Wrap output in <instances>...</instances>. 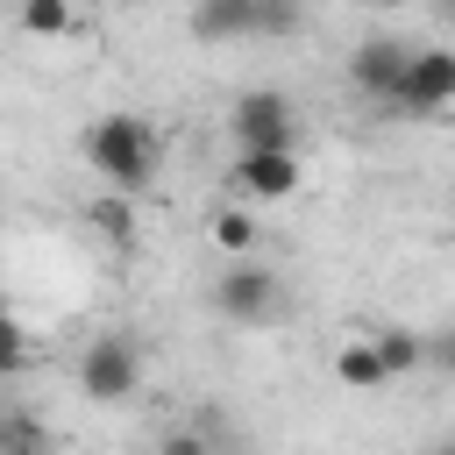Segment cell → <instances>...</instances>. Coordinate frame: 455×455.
<instances>
[{"mask_svg":"<svg viewBox=\"0 0 455 455\" xmlns=\"http://www.w3.org/2000/svg\"><path fill=\"white\" fill-rule=\"evenodd\" d=\"M85 164L114 185V192H142L156 178V128L142 114H100L85 128Z\"/></svg>","mask_w":455,"mask_h":455,"instance_id":"6da1fadb","label":"cell"},{"mask_svg":"<svg viewBox=\"0 0 455 455\" xmlns=\"http://www.w3.org/2000/svg\"><path fill=\"white\" fill-rule=\"evenodd\" d=\"M135 384H142V348H135L128 334L85 341V355H78V391H85L92 405H121V398H135Z\"/></svg>","mask_w":455,"mask_h":455,"instance_id":"7a4b0ae2","label":"cell"},{"mask_svg":"<svg viewBox=\"0 0 455 455\" xmlns=\"http://www.w3.org/2000/svg\"><path fill=\"white\" fill-rule=\"evenodd\" d=\"M384 107L405 114V121H434L441 107H455V50H412L405 78H398V92Z\"/></svg>","mask_w":455,"mask_h":455,"instance_id":"3957f363","label":"cell"},{"mask_svg":"<svg viewBox=\"0 0 455 455\" xmlns=\"http://www.w3.org/2000/svg\"><path fill=\"white\" fill-rule=\"evenodd\" d=\"M213 306L235 320V327H270L284 313V277L263 270V263H235L220 284H213Z\"/></svg>","mask_w":455,"mask_h":455,"instance_id":"277c9868","label":"cell"},{"mask_svg":"<svg viewBox=\"0 0 455 455\" xmlns=\"http://www.w3.org/2000/svg\"><path fill=\"white\" fill-rule=\"evenodd\" d=\"M228 128H235V149H291V135H299V114H291V100L284 92H242L235 107H228Z\"/></svg>","mask_w":455,"mask_h":455,"instance_id":"5b68a950","label":"cell"},{"mask_svg":"<svg viewBox=\"0 0 455 455\" xmlns=\"http://www.w3.org/2000/svg\"><path fill=\"white\" fill-rule=\"evenodd\" d=\"M235 185L249 199H291L299 192V149H235Z\"/></svg>","mask_w":455,"mask_h":455,"instance_id":"8992f818","label":"cell"},{"mask_svg":"<svg viewBox=\"0 0 455 455\" xmlns=\"http://www.w3.org/2000/svg\"><path fill=\"white\" fill-rule=\"evenodd\" d=\"M405 57H412V50H398L391 36H370V43L348 57V78H355L370 100H391V92H398V78H405Z\"/></svg>","mask_w":455,"mask_h":455,"instance_id":"52a82bcc","label":"cell"},{"mask_svg":"<svg viewBox=\"0 0 455 455\" xmlns=\"http://www.w3.org/2000/svg\"><path fill=\"white\" fill-rule=\"evenodd\" d=\"M192 36H199V43L256 36V0H192Z\"/></svg>","mask_w":455,"mask_h":455,"instance_id":"ba28073f","label":"cell"},{"mask_svg":"<svg viewBox=\"0 0 455 455\" xmlns=\"http://www.w3.org/2000/svg\"><path fill=\"white\" fill-rule=\"evenodd\" d=\"M334 377L348 384V391H377L391 370H384V355H377V341H341L334 348Z\"/></svg>","mask_w":455,"mask_h":455,"instance_id":"9c48e42d","label":"cell"},{"mask_svg":"<svg viewBox=\"0 0 455 455\" xmlns=\"http://www.w3.org/2000/svg\"><path fill=\"white\" fill-rule=\"evenodd\" d=\"M85 220H92L107 242H128V235H135V206H128V192H114V185H107V199L85 206Z\"/></svg>","mask_w":455,"mask_h":455,"instance_id":"30bf717a","label":"cell"},{"mask_svg":"<svg viewBox=\"0 0 455 455\" xmlns=\"http://www.w3.org/2000/svg\"><path fill=\"white\" fill-rule=\"evenodd\" d=\"M377 341V355H384V370L391 377H405V370H419L427 363V341L419 334H405V327H384V334H370Z\"/></svg>","mask_w":455,"mask_h":455,"instance_id":"8fae6325","label":"cell"},{"mask_svg":"<svg viewBox=\"0 0 455 455\" xmlns=\"http://www.w3.org/2000/svg\"><path fill=\"white\" fill-rule=\"evenodd\" d=\"M21 28L64 43V36H71V0H21Z\"/></svg>","mask_w":455,"mask_h":455,"instance_id":"7c38bea8","label":"cell"},{"mask_svg":"<svg viewBox=\"0 0 455 455\" xmlns=\"http://www.w3.org/2000/svg\"><path fill=\"white\" fill-rule=\"evenodd\" d=\"M213 242H220V249H235V256H242V249H256V213L220 206V213H213Z\"/></svg>","mask_w":455,"mask_h":455,"instance_id":"4fadbf2b","label":"cell"},{"mask_svg":"<svg viewBox=\"0 0 455 455\" xmlns=\"http://www.w3.org/2000/svg\"><path fill=\"white\" fill-rule=\"evenodd\" d=\"M21 363H28V334H21L14 313H0V377H14Z\"/></svg>","mask_w":455,"mask_h":455,"instance_id":"5bb4252c","label":"cell"},{"mask_svg":"<svg viewBox=\"0 0 455 455\" xmlns=\"http://www.w3.org/2000/svg\"><path fill=\"white\" fill-rule=\"evenodd\" d=\"M291 28H299L291 0H256V36H291Z\"/></svg>","mask_w":455,"mask_h":455,"instance_id":"9a60e30c","label":"cell"},{"mask_svg":"<svg viewBox=\"0 0 455 455\" xmlns=\"http://www.w3.org/2000/svg\"><path fill=\"white\" fill-rule=\"evenodd\" d=\"M0 448H43V427L36 419H0Z\"/></svg>","mask_w":455,"mask_h":455,"instance_id":"2e32d148","label":"cell"},{"mask_svg":"<svg viewBox=\"0 0 455 455\" xmlns=\"http://www.w3.org/2000/svg\"><path fill=\"white\" fill-rule=\"evenodd\" d=\"M427 355H441V370H448V377H455V327H448V334H441V341H434V348H427Z\"/></svg>","mask_w":455,"mask_h":455,"instance_id":"e0dca14e","label":"cell"},{"mask_svg":"<svg viewBox=\"0 0 455 455\" xmlns=\"http://www.w3.org/2000/svg\"><path fill=\"white\" fill-rule=\"evenodd\" d=\"M370 7H405V0H370Z\"/></svg>","mask_w":455,"mask_h":455,"instance_id":"ac0fdd59","label":"cell"},{"mask_svg":"<svg viewBox=\"0 0 455 455\" xmlns=\"http://www.w3.org/2000/svg\"><path fill=\"white\" fill-rule=\"evenodd\" d=\"M85 7H107V0H85Z\"/></svg>","mask_w":455,"mask_h":455,"instance_id":"d6986e66","label":"cell"}]
</instances>
